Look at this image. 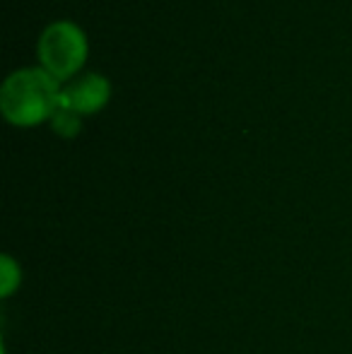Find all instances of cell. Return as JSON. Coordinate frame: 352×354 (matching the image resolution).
<instances>
[{
  "mask_svg": "<svg viewBox=\"0 0 352 354\" xmlns=\"http://www.w3.org/2000/svg\"><path fill=\"white\" fill-rule=\"evenodd\" d=\"M109 97H111V82L106 75L85 73L61 89V106L73 109L82 116V113L99 111L109 102Z\"/></svg>",
  "mask_w": 352,
  "mask_h": 354,
  "instance_id": "3957f363",
  "label": "cell"
},
{
  "mask_svg": "<svg viewBox=\"0 0 352 354\" xmlns=\"http://www.w3.org/2000/svg\"><path fill=\"white\" fill-rule=\"evenodd\" d=\"M37 53L44 71L51 73L58 82H66L85 66L87 37L73 19H56L41 32Z\"/></svg>",
  "mask_w": 352,
  "mask_h": 354,
  "instance_id": "7a4b0ae2",
  "label": "cell"
},
{
  "mask_svg": "<svg viewBox=\"0 0 352 354\" xmlns=\"http://www.w3.org/2000/svg\"><path fill=\"white\" fill-rule=\"evenodd\" d=\"M61 82L48 71L19 68L0 84V111L15 126H34L46 121L61 104Z\"/></svg>",
  "mask_w": 352,
  "mask_h": 354,
  "instance_id": "6da1fadb",
  "label": "cell"
},
{
  "mask_svg": "<svg viewBox=\"0 0 352 354\" xmlns=\"http://www.w3.org/2000/svg\"><path fill=\"white\" fill-rule=\"evenodd\" d=\"M19 266L10 256H3V297H10L19 287Z\"/></svg>",
  "mask_w": 352,
  "mask_h": 354,
  "instance_id": "5b68a950",
  "label": "cell"
},
{
  "mask_svg": "<svg viewBox=\"0 0 352 354\" xmlns=\"http://www.w3.org/2000/svg\"><path fill=\"white\" fill-rule=\"evenodd\" d=\"M48 121L53 123V131L61 133V136L71 138L80 131V113L73 111V109H68V106H61V104H58V109L53 111V116L48 118Z\"/></svg>",
  "mask_w": 352,
  "mask_h": 354,
  "instance_id": "277c9868",
  "label": "cell"
}]
</instances>
